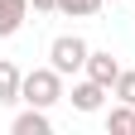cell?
I'll return each mask as SVG.
<instances>
[{"instance_id": "6da1fadb", "label": "cell", "mask_w": 135, "mask_h": 135, "mask_svg": "<svg viewBox=\"0 0 135 135\" xmlns=\"http://www.w3.org/2000/svg\"><path fill=\"white\" fill-rule=\"evenodd\" d=\"M68 92H63V73H58V68L53 63H48V68H29V73H24V87H20V101H29V106H53V101H63Z\"/></svg>"}, {"instance_id": "7a4b0ae2", "label": "cell", "mask_w": 135, "mask_h": 135, "mask_svg": "<svg viewBox=\"0 0 135 135\" xmlns=\"http://www.w3.org/2000/svg\"><path fill=\"white\" fill-rule=\"evenodd\" d=\"M87 53H92V44L82 39V34H58V39L48 44V63H53L63 77L82 73V68H87Z\"/></svg>"}, {"instance_id": "3957f363", "label": "cell", "mask_w": 135, "mask_h": 135, "mask_svg": "<svg viewBox=\"0 0 135 135\" xmlns=\"http://www.w3.org/2000/svg\"><path fill=\"white\" fill-rule=\"evenodd\" d=\"M92 82H101V87H116V77H121V63L111 58V48H92L87 53V68H82Z\"/></svg>"}, {"instance_id": "277c9868", "label": "cell", "mask_w": 135, "mask_h": 135, "mask_svg": "<svg viewBox=\"0 0 135 135\" xmlns=\"http://www.w3.org/2000/svg\"><path fill=\"white\" fill-rule=\"evenodd\" d=\"M106 92H111V87H101V82L82 77V82H73V97H68V101H73L82 116H92V111H101V106H106Z\"/></svg>"}, {"instance_id": "5b68a950", "label": "cell", "mask_w": 135, "mask_h": 135, "mask_svg": "<svg viewBox=\"0 0 135 135\" xmlns=\"http://www.w3.org/2000/svg\"><path fill=\"white\" fill-rule=\"evenodd\" d=\"M29 20V0H0V39H15Z\"/></svg>"}, {"instance_id": "8992f818", "label": "cell", "mask_w": 135, "mask_h": 135, "mask_svg": "<svg viewBox=\"0 0 135 135\" xmlns=\"http://www.w3.org/2000/svg\"><path fill=\"white\" fill-rule=\"evenodd\" d=\"M10 130H15V135H48V130H53V121H48L44 106H29V111H20V116L10 121Z\"/></svg>"}, {"instance_id": "52a82bcc", "label": "cell", "mask_w": 135, "mask_h": 135, "mask_svg": "<svg viewBox=\"0 0 135 135\" xmlns=\"http://www.w3.org/2000/svg\"><path fill=\"white\" fill-rule=\"evenodd\" d=\"M20 87H24V73L10 58H0V106H15L20 101Z\"/></svg>"}, {"instance_id": "ba28073f", "label": "cell", "mask_w": 135, "mask_h": 135, "mask_svg": "<svg viewBox=\"0 0 135 135\" xmlns=\"http://www.w3.org/2000/svg\"><path fill=\"white\" fill-rule=\"evenodd\" d=\"M106 130L111 135H135V106L130 101H116V106L106 111Z\"/></svg>"}, {"instance_id": "9c48e42d", "label": "cell", "mask_w": 135, "mask_h": 135, "mask_svg": "<svg viewBox=\"0 0 135 135\" xmlns=\"http://www.w3.org/2000/svg\"><path fill=\"white\" fill-rule=\"evenodd\" d=\"M101 5H106V0H58V15H73V20H92Z\"/></svg>"}, {"instance_id": "30bf717a", "label": "cell", "mask_w": 135, "mask_h": 135, "mask_svg": "<svg viewBox=\"0 0 135 135\" xmlns=\"http://www.w3.org/2000/svg\"><path fill=\"white\" fill-rule=\"evenodd\" d=\"M111 97H116V101H130V106H135V68H121V77H116Z\"/></svg>"}, {"instance_id": "8fae6325", "label": "cell", "mask_w": 135, "mask_h": 135, "mask_svg": "<svg viewBox=\"0 0 135 135\" xmlns=\"http://www.w3.org/2000/svg\"><path fill=\"white\" fill-rule=\"evenodd\" d=\"M29 5L39 10V15H58V0H29Z\"/></svg>"}]
</instances>
